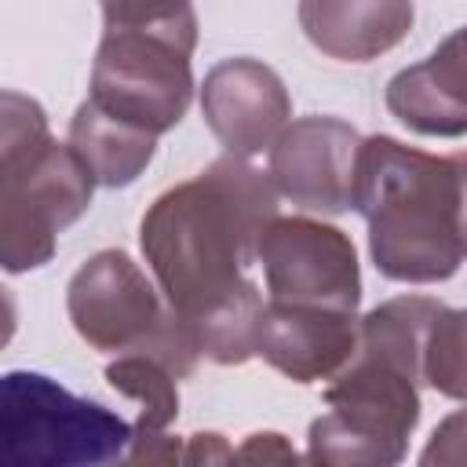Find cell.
<instances>
[{
	"mask_svg": "<svg viewBox=\"0 0 467 467\" xmlns=\"http://www.w3.org/2000/svg\"><path fill=\"white\" fill-rule=\"evenodd\" d=\"M420 383L361 350L332 376L328 412L310 423L314 463H398L420 423Z\"/></svg>",
	"mask_w": 467,
	"mask_h": 467,
	"instance_id": "5b68a950",
	"label": "cell"
},
{
	"mask_svg": "<svg viewBox=\"0 0 467 467\" xmlns=\"http://www.w3.org/2000/svg\"><path fill=\"white\" fill-rule=\"evenodd\" d=\"M219 460H234V449L219 434H193L190 449H182V463H219Z\"/></svg>",
	"mask_w": 467,
	"mask_h": 467,
	"instance_id": "7402d4cb",
	"label": "cell"
},
{
	"mask_svg": "<svg viewBox=\"0 0 467 467\" xmlns=\"http://www.w3.org/2000/svg\"><path fill=\"white\" fill-rule=\"evenodd\" d=\"M234 460H241V463H296L299 456L281 434H252L234 452Z\"/></svg>",
	"mask_w": 467,
	"mask_h": 467,
	"instance_id": "44dd1931",
	"label": "cell"
},
{
	"mask_svg": "<svg viewBox=\"0 0 467 467\" xmlns=\"http://www.w3.org/2000/svg\"><path fill=\"white\" fill-rule=\"evenodd\" d=\"M66 310L77 336L106 354H146L161 361L175 379L197 368V339L186 317H179L153 281L131 263L128 252H95L66 288Z\"/></svg>",
	"mask_w": 467,
	"mask_h": 467,
	"instance_id": "3957f363",
	"label": "cell"
},
{
	"mask_svg": "<svg viewBox=\"0 0 467 467\" xmlns=\"http://www.w3.org/2000/svg\"><path fill=\"white\" fill-rule=\"evenodd\" d=\"M131 423L29 368L0 376V467L120 463Z\"/></svg>",
	"mask_w": 467,
	"mask_h": 467,
	"instance_id": "277c9868",
	"label": "cell"
},
{
	"mask_svg": "<svg viewBox=\"0 0 467 467\" xmlns=\"http://www.w3.org/2000/svg\"><path fill=\"white\" fill-rule=\"evenodd\" d=\"M263 310V296L259 288L248 281L241 285L234 296H226L223 303H215L212 310H204L201 317L190 321L197 350L204 358H212L215 365H241L255 354V321Z\"/></svg>",
	"mask_w": 467,
	"mask_h": 467,
	"instance_id": "e0dca14e",
	"label": "cell"
},
{
	"mask_svg": "<svg viewBox=\"0 0 467 467\" xmlns=\"http://www.w3.org/2000/svg\"><path fill=\"white\" fill-rule=\"evenodd\" d=\"M361 135L339 117H299L270 142V186L296 208L339 215L350 208Z\"/></svg>",
	"mask_w": 467,
	"mask_h": 467,
	"instance_id": "9c48e42d",
	"label": "cell"
},
{
	"mask_svg": "<svg viewBox=\"0 0 467 467\" xmlns=\"http://www.w3.org/2000/svg\"><path fill=\"white\" fill-rule=\"evenodd\" d=\"M201 113L234 157L263 153L292 117L281 77L255 58H226L201 84Z\"/></svg>",
	"mask_w": 467,
	"mask_h": 467,
	"instance_id": "30bf717a",
	"label": "cell"
},
{
	"mask_svg": "<svg viewBox=\"0 0 467 467\" xmlns=\"http://www.w3.org/2000/svg\"><path fill=\"white\" fill-rule=\"evenodd\" d=\"M47 135V113L36 99L0 88V164L22 146Z\"/></svg>",
	"mask_w": 467,
	"mask_h": 467,
	"instance_id": "ffe728a7",
	"label": "cell"
},
{
	"mask_svg": "<svg viewBox=\"0 0 467 467\" xmlns=\"http://www.w3.org/2000/svg\"><path fill=\"white\" fill-rule=\"evenodd\" d=\"M423 383L445 398H463L467 365H463V314L441 306L427 328L423 343Z\"/></svg>",
	"mask_w": 467,
	"mask_h": 467,
	"instance_id": "d6986e66",
	"label": "cell"
},
{
	"mask_svg": "<svg viewBox=\"0 0 467 467\" xmlns=\"http://www.w3.org/2000/svg\"><path fill=\"white\" fill-rule=\"evenodd\" d=\"M106 379L124 398L139 401V420L131 427L124 460L128 463H182V445L179 438L168 434V423L179 416L175 376L146 354H120L117 361L106 365Z\"/></svg>",
	"mask_w": 467,
	"mask_h": 467,
	"instance_id": "5bb4252c",
	"label": "cell"
},
{
	"mask_svg": "<svg viewBox=\"0 0 467 467\" xmlns=\"http://www.w3.org/2000/svg\"><path fill=\"white\" fill-rule=\"evenodd\" d=\"M99 4H102L106 29L164 36L186 51H193L197 44L193 0H99Z\"/></svg>",
	"mask_w": 467,
	"mask_h": 467,
	"instance_id": "ac0fdd59",
	"label": "cell"
},
{
	"mask_svg": "<svg viewBox=\"0 0 467 467\" xmlns=\"http://www.w3.org/2000/svg\"><path fill=\"white\" fill-rule=\"evenodd\" d=\"M350 208L368 223V252L383 277L445 281L463 263V157H434L390 135L361 139Z\"/></svg>",
	"mask_w": 467,
	"mask_h": 467,
	"instance_id": "7a4b0ae2",
	"label": "cell"
},
{
	"mask_svg": "<svg viewBox=\"0 0 467 467\" xmlns=\"http://www.w3.org/2000/svg\"><path fill=\"white\" fill-rule=\"evenodd\" d=\"M438 310L441 303L423 299V296L387 299L358 321V350L423 383V343H427V328Z\"/></svg>",
	"mask_w": 467,
	"mask_h": 467,
	"instance_id": "2e32d148",
	"label": "cell"
},
{
	"mask_svg": "<svg viewBox=\"0 0 467 467\" xmlns=\"http://www.w3.org/2000/svg\"><path fill=\"white\" fill-rule=\"evenodd\" d=\"M95 179L51 135L22 146L0 164V266L11 274L51 263L58 234L91 204Z\"/></svg>",
	"mask_w": 467,
	"mask_h": 467,
	"instance_id": "8992f818",
	"label": "cell"
},
{
	"mask_svg": "<svg viewBox=\"0 0 467 467\" xmlns=\"http://www.w3.org/2000/svg\"><path fill=\"white\" fill-rule=\"evenodd\" d=\"M387 109L420 135L456 139L467 128L463 33H449L431 58L401 69L387 84Z\"/></svg>",
	"mask_w": 467,
	"mask_h": 467,
	"instance_id": "7c38bea8",
	"label": "cell"
},
{
	"mask_svg": "<svg viewBox=\"0 0 467 467\" xmlns=\"http://www.w3.org/2000/svg\"><path fill=\"white\" fill-rule=\"evenodd\" d=\"M69 150L80 157V164L91 171L99 186L117 190V186H131L146 171L157 150V135L102 113L88 99L77 106L69 120Z\"/></svg>",
	"mask_w": 467,
	"mask_h": 467,
	"instance_id": "9a60e30c",
	"label": "cell"
},
{
	"mask_svg": "<svg viewBox=\"0 0 467 467\" xmlns=\"http://www.w3.org/2000/svg\"><path fill=\"white\" fill-rule=\"evenodd\" d=\"M15 325H18V314H15V299L7 288H0V350L11 343L15 336Z\"/></svg>",
	"mask_w": 467,
	"mask_h": 467,
	"instance_id": "603a6c76",
	"label": "cell"
},
{
	"mask_svg": "<svg viewBox=\"0 0 467 467\" xmlns=\"http://www.w3.org/2000/svg\"><path fill=\"white\" fill-rule=\"evenodd\" d=\"M306 40L339 62H368L412 29V0H299Z\"/></svg>",
	"mask_w": 467,
	"mask_h": 467,
	"instance_id": "4fadbf2b",
	"label": "cell"
},
{
	"mask_svg": "<svg viewBox=\"0 0 467 467\" xmlns=\"http://www.w3.org/2000/svg\"><path fill=\"white\" fill-rule=\"evenodd\" d=\"M358 350V317L310 303L270 299L255 321V354L296 383L332 379Z\"/></svg>",
	"mask_w": 467,
	"mask_h": 467,
	"instance_id": "8fae6325",
	"label": "cell"
},
{
	"mask_svg": "<svg viewBox=\"0 0 467 467\" xmlns=\"http://www.w3.org/2000/svg\"><path fill=\"white\" fill-rule=\"evenodd\" d=\"M277 215L270 179L244 157H219L197 179L161 193L142 215V255L164 303L193 321L241 285L263 226Z\"/></svg>",
	"mask_w": 467,
	"mask_h": 467,
	"instance_id": "6da1fadb",
	"label": "cell"
},
{
	"mask_svg": "<svg viewBox=\"0 0 467 467\" xmlns=\"http://www.w3.org/2000/svg\"><path fill=\"white\" fill-rule=\"evenodd\" d=\"M186 47L128 29H106L91 66V102L150 135L171 131L193 99Z\"/></svg>",
	"mask_w": 467,
	"mask_h": 467,
	"instance_id": "52a82bcc",
	"label": "cell"
},
{
	"mask_svg": "<svg viewBox=\"0 0 467 467\" xmlns=\"http://www.w3.org/2000/svg\"><path fill=\"white\" fill-rule=\"evenodd\" d=\"M270 299L358 314L361 270L350 237L317 219H270L255 244Z\"/></svg>",
	"mask_w": 467,
	"mask_h": 467,
	"instance_id": "ba28073f",
	"label": "cell"
}]
</instances>
